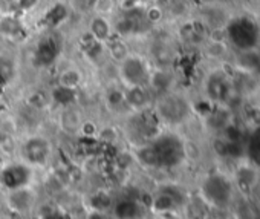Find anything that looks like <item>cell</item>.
Instances as JSON below:
<instances>
[{"instance_id": "obj_1", "label": "cell", "mask_w": 260, "mask_h": 219, "mask_svg": "<svg viewBox=\"0 0 260 219\" xmlns=\"http://www.w3.org/2000/svg\"><path fill=\"white\" fill-rule=\"evenodd\" d=\"M201 199L217 211H225L234 202V184L222 173L208 175L201 184Z\"/></svg>"}, {"instance_id": "obj_2", "label": "cell", "mask_w": 260, "mask_h": 219, "mask_svg": "<svg viewBox=\"0 0 260 219\" xmlns=\"http://www.w3.org/2000/svg\"><path fill=\"white\" fill-rule=\"evenodd\" d=\"M153 150L156 169H172L187 158V144L173 134H158L147 141Z\"/></svg>"}, {"instance_id": "obj_3", "label": "cell", "mask_w": 260, "mask_h": 219, "mask_svg": "<svg viewBox=\"0 0 260 219\" xmlns=\"http://www.w3.org/2000/svg\"><path fill=\"white\" fill-rule=\"evenodd\" d=\"M191 112L188 100L176 92L161 93L155 103V115L159 123L169 126H179L187 121Z\"/></svg>"}, {"instance_id": "obj_4", "label": "cell", "mask_w": 260, "mask_h": 219, "mask_svg": "<svg viewBox=\"0 0 260 219\" xmlns=\"http://www.w3.org/2000/svg\"><path fill=\"white\" fill-rule=\"evenodd\" d=\"M119 65V78L125 86H147L150 78V71L146 61L138 57L128 54Z\"/></svg>"}, {"instance_id": "obj_5", "label": "cell", "mask_w": 260, "mask_h": 219, "mask_svg": "<svg viewBox=\"0 0 260 219\" xmlns=\"http://www.w3.org/2000/svg\"><path fill=\"white\" fill-rule=\"evenodd\" d=\"M20 155H22V161L29 164L31 167L34 166L43 167L49 163L52 157V144L45 137L40 135L29 137L22 144Z\"/></svg>"}, {"instance_id": "obj_6", "label": "cell", "mask_w": 260, "mask_h": 219, "mask_svg": "<svg viewBox=\"0 0 260 219\" xmlns=\"http://www.w3.org/2000/svg\"><path fill=\"white\" fill-rule=\"evenodd\" d=\"M32 181V167L23 161L10 163L0 170V185L8 192L28 187Z\"/></svg>"}, {"instance_id": "obj_7", "label": "cell", "mask_w": 260, "mask_h": 219, "mask_svg": "<svg viewBox=\"0 0 260 219\" xmlns=\"http://www.w3.org/2000/svg\"><path fill=\"white\" fill-rule=\"evenodd\" d=\"M37 196L34 193V190L28 187H22V189H16V190H10L7 195V205L10 207L11 211L16 213H28L32 210V207L36 205Z\"/></svg>"}, {"instance_id": "obj_8", "label": "cell", "mask_w": 260, "mask_h": 219, "mask_svg": "<svg viewBox=\"0 0 260 219\" xmlns=\"http://www.w3.org/2000/svg\"><path fill=\"white\" fill-rule=\"evenodd\" d=\"M124 103L128 109H132L134 112L147 111L152 103L150 90H147V86H125Z\"/></svg>"}, {"instance_id": "obj_9", "label": "cell", "mask_w": 260, "mask_h": 219, "mask_svg": "<svg viewBox=\"0 0 260 219\" xmlns=\"http://www.w3.org/2000/svg\"><path fill=\"white\" fill-rule=\"evenodd\" d=\"M58 52H60L58 43L54 39L48 37L39 43L37 51H36V60L40 66H49L55 61V58L58 57Z\"/></svg>"}, {"instance_id": "obj_10", "label": "cell", "mask_w": 260, "mask_h": 219, "mask_svg": "<svg viewBox=\"0 0 260 219\" xmlns=\"http://www.w3.org/2000/svg\"><path fill=\"white\" fill-rule=\"evenodd\" d=\"M83 124V117L80 114L78 109L72 104L68 107H63V111L60 114V128L66 134H77L80 132Z\"/></svg>"}, {"instance_id": "obj_11", "label": "cell", "mask_w": 260, "mask_h": 219, "mask_svg": "<svg viewBox=\"0 0 260 219\" xmlns=\"http://www.w3.org/2000/svg\"><path fill=\"white\" fill-rule=\"evenodd\" d=\"M112 211L116 219H137L141 213V207L135 199H121L113 204Z\"/></svg>"}, {"instance_id": "obj_12", "label": "cell", "mask_w": 260, "mask_h": 219, "mask_svg": "<svg viewBox=\"0 0 260 219\" xmlns=\"http://www.w3.org/2000/svg\"><path fill=\"white\" fill-rule=\"evenodd\" d=\"M112 31H113V26H112V23H110L106 17H103V16H95V17L90 20L89 34H90L93 39H96V40H100V42H103V43L107 42V40H110Z\"/></svg>"}, {"instance_id": "obj_13", "label": "cell", "mask_w": 260, "mask_h": 219, "mask_svg": "<svg viewBox=\"0 0 260 219\" xmlns=\"http://www.w3.org/2000/svg\"><path fill=\"white\" fill-rule=\"evenodd\" d=\"M49 95H51V101H54L55 104H58L61 107L72 106L75 103V98H77L75 89H71V87H66V86H60V84H57L51 90Z\"/></svg>"}, {"instance_id": "obj_14", "label": "cell", "mask_w": 260, "mask_h": 219, "mask_svg": "<svg viewBox=\"0 0 260 219\" xmlns=\"http://www.w3.org/2000/svg\"><path fill=\"white\" fill-rule=\"evenodd\" d=\"M16 77V65L8 57H0V87L8 86Z\"/></svg>"}, {"instance_id": "obj_15", "label": "cell", "mask_w": 260, "mask_h": 219, "mask_svg": "<svg viewBox=\"0 0 260 219\" xmlns=\"http://www.w3.org/2000/svg\"><path fill=\"white\" fill-rule=\"evenodd\" d=\"M81 83V74L77 69H64L60 75H58V84L60 86H66L71 89H77V86Z\"/></svg>"}, {"instance_id": "obj_16", "label": "cell", "mask_w": 260, "mask_h": 219, "mask_svg": "<svg viewBox=\"0 0 260 219\" xmlns=\"http://www.w3.org/2000/svg\"><path fill=\"white\" fill-rule=\"evenodd\" d=\"M90 204H92V210L100 211V213H106L107 210L113 207V201L106 192H98L96 195H93L90 199Z\"/></svg>"}, {"instance_id": "obj_17", "label": "cell", "mask_w": 260, "mask_h": 219, "mask_svg": "<svg viewBox=\"0 0 260 219\" xmlns=\"http://www.w3.org/2000/svg\"><path fill=\"white\" fill-rule=\"evenodd\" d=\"M106 103H107V106L110 109L118 111V109L125 106V103H124V90L119 89V87H110L106 92Z\"/></svg>"}, {"instance_id": "obj_18", "label": "cell", "mask_w": 260, "mask_h": 219, "mask_svg": "<svg viewBox=\"0 0 260 219\" xmlns=\"http://www.w3.org/2000/svg\"><path fill=\"white\" fill-rule=\"evenodd\" d=\"M109 54H110V58H113L116 63H121L130 52L127 49V45L121 40H112L110 45H109Z\"/></svg>"}, {"instance_id": "obj_19", "label": "cell", "mask_w": 260, "mask_h": 219, "mask_svg": "<svg viewBox=\"0 0 260 219\" xmlns=\"http://www.w3.org/2000/svg\"><path fill=\"white\" fill-rule=\"evenodd\" d=\"M66 16H68V8L63 4H57L48 13V22L49 25L55 26V25H60L66 19Z\"/></svg>"}, {"instance_id": "obj_20", "label": "cell", "mask_w": 260, "mask_h": 219, "mask_svg": "<svg viewBox=\"0 0 260 219\" xmlns=\"http://www.w3.org/2000/svg\"><path fill=\"white\" fill-rule=\"evenodd\" d=\"M19 29H20L19 22L14 19L0 20V33H2L4 36H16L19 33Z\"/></svg>"}, {"instance_id": "obj_21", "label": "cell", "mask_w": 260, "mask_h": 219, "mask_svg": "<svg viewBox=\"0 0 260 219\" xmlns=\"http://www.w3.org/2000/svg\"><path fill=\"white\" fill-rule=\"evenodd\" d=\"M144 16H146V19H147V22H149L150 25H155V23H158V22L161 20L162 11H161L158 7H152V8H149V10L144 13Z\"/></svg>"}, {"instance_id": "obj_22", "label": "cell", "mask_w": 260, "mask_h": 219, "mask_svg": "<svg viewBox=\"0 0 260 219\" xmlns=\"http://www.w3.org/2000/svg\"><path fill=\"white\" fill-rule=\"evenodd\" d=\"M39 4L40 0H17V7L22 11H32Z\"/></svg>"}, {"instance_id": "obj_23", "label": "cell", "mask_w": 260, "mask_h": 219, "mask_svg": "<svg viewBox=\"0 0 260 219\" xmlns=\"http://www.w3.org/2000/svg\"><path fill=\"white\" fill-rule=\"evenodd\" d=\"M40 219H64V216H63L61 213H58V210H52V211H49L48 214L42 216Z\"/></svg>"}, {"instance_id": "obj_24", "label": "cell", "mask_w": 260, "mask_h": 219, "mask_svg": "<svg viewBox=\"0 0 260 219\" xmlns=\"http://www.w3.org/2000/svg\"><path fill=\"white\" fill-rule=\"evenodd\" d=\"M87 219H104V213H100V211H90Z\"/></svg>"}, {"instance_id": "obj_25", "label": "cell", "mask_w": 260, "mask_h": 219, "mask_svg": "<svg viewBox=\"0 0 260 219\" xmlns=\"http://www.w3.org/2000/svg\"><path fill=\"white\" fill-rule=\"evenodd\" d=\"M4 143H5V131L0 128V147H2Z\"/></svg>"}, {"instance_id": "obj_26", "label": "cell", "mask_w": 260, "mask_h": 219, "mask_svg": "<svg viewBox=\"0 0 260 219\" xmlns=\"http://www.w3.org/2000/svg\"><path fill=\"white\" fill-rule=\"evenodd\" d=\"M2 109H4V106H2V103H0V111H2Z\"/></svg>"}]
</instances>
